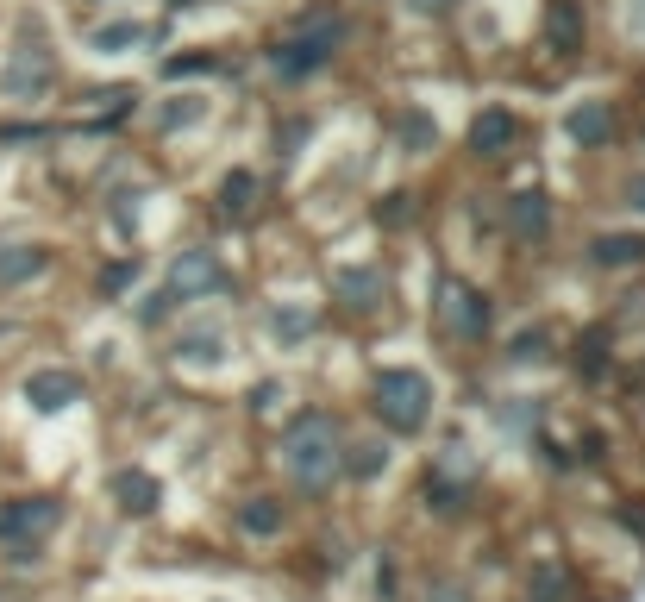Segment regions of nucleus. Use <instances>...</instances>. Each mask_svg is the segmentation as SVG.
Instances as JSON below:
<instances>
[{"label": "nucleus", "instance_id": "nucleus-5", "mask_svg": "<svg viewBox=\"0 0 645 602\" xmlns=\"http://www.w3.org/2000/svg\"><path fill=\"white\" fill-rule=\"evenodd\" d=\"M282 521H289V515H282V502H276V496H245V502H238V527H245L251 540L282 534Z\"/></svg>", "mask_w": 645, "mask_h": 602}, {"label": "nucleus", "instance_id": "nucleus-11", "mask_svg": "<svg viewBox=\"0 0 645 602\" xmlns=\"http://www.w3.org/2000/svg\"><path fill=\"white\" fill-rule=\"evenodd\" d=\"M595 258H602V264H639L645 258V239H602Z\"/></svg>", "mask_w": 645, "mask_h": 602}, {"label": "nucleus", "instance_id": "nucleus-12", "mask_svg": "<svg viewBox=\"0 0 645 602\" xmlns=\"http://www.w3.org/2000/svg\"><path fill=\"white\" fill-rule=\"evenodd\" d=\"M570 132H577L583 145H602V138H608V113L589 107V113H577V120H570Z\"/></svg>", "mask_w": 645, "mask_h": 602}, {"label": "nucleus", "instance_id": "nucleus-14", "mask_svg": "<svg viewBox=\"0 0 645 602\" xmlns=\"http://www.w3.org/2000/svg\"><path fill=\"white\" fill-rule=\"evenodd\" d=\"M382 458H389V452H376V446H357V458H351V471H357V477H370V471L382 465Z\"/></svg>", "mask_w": 645, "mask_h": 602}, {"label": "nucleus", "instance_id": "nucleus-4", "mask_svg": "<svg viewBox=\"0 0 645 602\" xmlns=\"http://www.w3.org/2000/svg\"><path fill=\"white\" fill-rule=\"evenodd\" d=\"M545 38H552V51H583V0H552Z\"/></svg>", "mask_w": 645, "mask_h": 602}, {"label": "nucleus", "instance_id": "nucleus-1", "mask_svg": "<svg viewBox=\"0 0 645 602\" xmlns=\"http://www.w3.org/2000/svg\"><path fill=\"white\" fill-rule=\"evenodd\" d=\"M289 471L301 483H326L332 471H339V439H332V427L320 421V414L289 433Z\"/></svg>", "mask_w": 645, "mask_h": 602}, {"label": "nucleus", "instance_id": "nucleus-7", "mask_svg": "<svg viewBox=\"0 0 645 602\" xmlns=\"http://www.w3.org/2000/svg\"><path fill=\"white\" fill-rule=\"evenodd\" d=\"M113 496H119V508H126V515H151V508H157V483H151L145 471H119V477H113Z\"/></svg>", "mask_w": 645, "mask_h": 602}, {"label": "nucleus", "instance_id": "nucleus-8", "mask_svg": "<svg viewBox=\"0 0 645 602\" xmlns=\"http://www.w3.org/2000/svg\"><path fill=\"white\" fill-rule=\"evenodd\" d=\"M527 602H577V584H570L564 565H539L527 577Z\"/></svg>", "mask_w": 645, "mask_h": 602}, {"label": "nucleus", "instance_id": "nucleus-6", "mask_svg": "<svg viewBox=\"0 0 645 602\" xmlns=\"http://www.w3.org/2000/svg\"><path fill=\"white\" fill-rule=\"evenodd\" d=\"M76 377H69V370H38V377L26 383V396H32V408H44V414H51V408H63V402H76Z\"/></svg>", "mask_w": 645, "mask_h": 602}, {"label": "nucleus", "instance_id": "nucleus-3", "mask_svg": "<svg viewBox=\"0 0 645 602\" xmlns=\"http://www.w3.org/2000/svg\"><path fill=\"white\" fill-rule=\"evenodd\" d=\"M57 521H63V508L51 496H13V502H0V546H32Z\"/></svg>", "mask_w": 645, "mask_h": 602}, {"label": "nucleus", "instance_id": "nucleus-2", "mask_svg": "<svg viewBox=\"0 0 645 602\" xmlns=\"http://www.w3.org/2000/svg\"><path fill=\"white\" fill-rule=\"evenodd\" d=\"M376 414H389V427L414 433L426 421V377L420 370H382L376 377Z\"/></svg>", "mask_w": 645, "mask_h": 602}, {"label": "nucleus", "instance_id": "nucleus-16", "mask_svg": "<svg viewBox=\"0 0 645 602\" xmlns=\"http://www.w3.org/2000/svg\"><path fill=\"white\" fill-rule=\"evenodd\" d=\"M633 195H639V207H645V176H639V182H633Z\"/></svg>", "mask_w": 645, "mask_h": 602}, {"label": "nucleus", "instance_id": "nucleus-13", "mask_svg": "<svg viewBox=\"0 0 645 602\" xmlns=\"http://www.w3.org/2000/svg\"><path fill=\"white\" fill-rule=\"evenodd\" d=\"M32 270H44V251H13V258H0V283H19Z\"/></svg>", "mask_w": 645, "mask_h": 602}, {"label": "nucleus", "instance_id": "nucleus-10", "mask_svg": "<svg viewBox=\"0 0 645 602\" xmlns=\"http://www.w3.org/2000/svg\"><path fill=\"white\" fill-rule=\"evenodd\" d=\"M514 226L520 233H545V201L539 195H514Z\"/></svg>", "mask_w": 645, "mask_h": 602}, {"label": "nucleus", "instance_id": "nucleus-15", "mask_svg": "<svg viewBox=\"0 0 645 602\" xmlns=\"http://www.w3.org/2000/svg\"><path fill=\"white\" fill-rule=\"evenodd\" d=\"M245 195H251V176H232L226 182V207H245Z\"/></svg>", "mask_w": 645, "mask_h": 602}, {"label": "nucleus", "instance_id": "nucleus-9", "mask_svg": "<svg viewBox=\"0 0 645 602\" xmlns=\"http://www.w3.org/2000/svg\"><path fill=\"white\" fill-rule=\"evenodd\" d=\"M508 138H514V113H501V107H489L483 120L470 126V145H476V151H501Z\"/></svg>", "mask_w": 645, "mask_h": 602}]
</instances>
